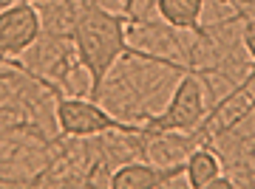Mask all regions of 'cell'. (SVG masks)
I'll return each mask as SVG.
<instances>
[{"instance_id": "7", "label": "cell", "mask_w": 255, "mask_h": 189, "mask_svg": "<svg viewBox=\"0 0 255 189\" xmlns=\"http://www.w3.org/2000/svg\"><path fill=\"white\" fill-rule=\"evenodd\" d=\"M184 175H187L190 189H207L210 181L221 175L219 155L213 153L210 147H196V150L187 155V161H184Z\"/></svg>"}, {"instance_id": "5", "label": "cell", "mask_w": 255, "mask_h": 189, "mask_svg": "<svg viewBox=\"0 0 255 189\" xmlns=\"http://www.w3.org/2000/svg\"><path fill=\"white\" fill-rule=\"evenodd\" d=\"M179 175H184V161L170 164V167H153V164L128 161L119 170L111 172L108 187L111 189H159V187H167Z\"/></svg>"}, {"instance_id": "6", "label": "cell", "mask_w": 255, "mask_h": 189, "mask_svg": "<svg viewBox=\"0 0 255 189\" xmlns=\"http://www.w3.org/2000/svg\"><path fill=\"white\" fill-rule=\"evenodd\" d=\"M159 17L173 28L182 31H196L199 37H207L201 28V11H204V0H153Z\"/></svg>"}, {"instance_id": "1", "label": "cell", "mask_w": 255, "mask_h": 189, "mask_svg": "<svg viewBox=\"0 0 255 189\" xmlns=\"http://www.w3.org/2000/svg\"><path fill=\"white\" fill-rule=\"evenodd\" d=\"M71 43L77 51L80 65L88 71L91 79V102L102 99V82L108 76V71L117 65L122 57H139L147 63H162L167 68H179L176 63L164 60V57L139 51L133 45H128V17L125 14H114L105 6H100L97 0H82L77 3L71 17Z\"/></svg>"}, {"instance_id": "2", "label": "cell", "mask_w": 255, "mask_h": 189, "mask_svg": "<svg viewBox=\"0 0 255 189\" xmlns=\"http://www.w3.org/2000/svg\"><path fill=\"white\" fill-rule=\"evenodd\" d=\"M11 68H20L23 73H28L31 79L40 85V88H46L51 96H54L57 108H54V116H57V127H60V133L68 135V138H88V135H100V133H128V135H136L142 133V127L139 125H128V122H119L117 116H111L108 110L100 108V102H91V99H77V96H65L63 88L54 85V82H48L46 76H40V73H31L28 68L17 65L14 60H6Z\"/></svg>"}, {"instance_id": "9", "label": "cell", "mask_w": 255, "mask_h": 189, "mask_svg": "<svg viewBox=\"0 0 255 189\" xmlns=\"http://www.w3.org/2000/svg\"><path fill=\"white\" fill-rule=\"evenodd\" d=\"M236 187H238L236 181H230V178H221V175H219V178H213V181L207 184V189H236Z\"/></svg>"}, {"instance_id": "3", "label": "cell", "mask_w": 255, "mask_h": 189, "mask_svg": "<svg viewBox=\"0 0 255 189\" xmlns=\"http://www.w3.org/2000/svg\"><path fill=\"white\" fill-rule=\"evenodd\" d=\"M199 76H201L199 68H190L184 73L182 82L176 85L170 102L164 105L159 116L147 119L139 138L156 141L159 135H167V133H196V130L207 127L213 122L207 116V108H204V88H201Z\"/></svg>"}, {"instance_id": "4", "label": "cell", "mask_w": 255, "mask_h": 189, "mask_svg": "<svg viewBox=\"0 0 255 189\" xmlns=\"http://www.w3.org/2000/svg\"><path fill=\"white\" fill-rule=\"evenodd\" d=\"M40 31H43V20L31 0H17L14 6L3 9L0 11V63L14 60L26 48H31Z\"/></svg>"}, {"instance_id": "8", "label": "cell", "mask_w": 255, "mask_h": 189, "mask_svg": "<svg viewBox=\"0 0 255 189\" xmlns=\"http://www.w3.org/2000/svg\"><path fill=\"white\" fill-rule=\"evenodd\" d=\"M253 28H255L253 17H247V20H244V48H247V54H250V60L255 57V37H253Z\"/></svg>"}]
</instances>
